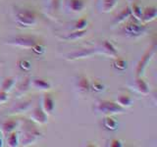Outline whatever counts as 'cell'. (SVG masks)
Wrapping results in <instances>:
<instances>
[{"label": "cell", "instance_id": "26", "mask_svg": "<svg viewBox=\"0 0 157 147\" xmlns=\"http://www.w3.org/2000/svg\"><path fill=\"white\" fill-rule=\"evenodd\" d=\"M33 53L36 54V55H42V54L44 53V51H45V48H44L43 45H41V44H34V45L32 47Z\"/></svg>", "mask_w": 157, "mask_h": 147}, {"label": "cell", "instance_id": "12", "mask_svg": "<svg viewBox=\"0 0 157 147\" xmlns=\"http://www.w3.org/2000/svg\"><path fill=\"white\" fill-rule=\"evenodd\" d=\"M33 85L38 88V89H42V90H48L51 88L50 83L47 82L46 81L41 80V78H36V80L33 81Z\"/></svg>", "mask_w": 157, "mask_h": 147}, {"label": "cell", "instance_id": "32", "mask_svg": "<svg viewBox=\"0 0 157 147\" xmlns=\"http://www.w3.org/2000/svg\"><path fill=\"white\" fill-rule=\"evenodd\" d=\"M2 146V139H1V134H0V147Z\"/></svg>", "mask_w": 157, "mask_h": 147}, {"label": "cell", "instance_id": "8", "mask_svg": "<svg viewBox=\"0 0 157 147\" xmlns=\"http://www.w3.org/2000/svg\"><path fill=\"white\" fill-rule=\"evenodd\" d=\"M42 107L46 114H51L54 110V101L50 94H45L43 96Z\"/></svg>", "mask_w": 157, "mask_h": 147}, {"label": "cell", "instance_id": "3", "mask_svg": "<svg viewBox=\"0 0 157 147\" xmlns=\"http://www.w3.org/2000/svg\"><path fill=\"white\" fill-rule=\"evenodd\" d=\"M8 44L13 46H18L22 48H32L34 44H36V38L29 36H17L8 41Z\"/></svg>", "mask_w": 157, "mask_h": 147}, {"label": "cell", "instance_id": "10", "mask_svg": "<svg viewBox=\"0 0 157 147\" xmlns=\"http://www.w3.org/2000/svg\"><path fill=\"white\" fill-rule=\"evenodd\" d=\"M78 90L82 92H88L90 90V83L86 77H81L77 83Z\"/></svg>", "mask_w": 157, "mask_h": 147}, {"label": "cell", "instance_id": "6", "mask_svg": "<svg viewBox=\"0 0 157 147\" xmlns=\"http://www.w3.org/2000/svg\"><path fill=\"white\" fill-rule=\"evenodd\" d=\"M31 118L33 121L38 123L39 125H44L47 123V114L44 112L43 109H41V108H39V107L34 108L33 110Z\"/></svg>", "mask_w": 157, "mask_h": 147}, {"label": "cell", "instance_id": "31", "mask_svg": "<svg viewBox=\"0 0 157 147\" xmlns=\"http://www.w3.org/2000/svg\"><path fill=\"white\" fill-rule=\"evenodd\" d=\"M112 147H121L122 146V142L118 139H113L111 141V144H110Z\"/></svg>", "mask_w": 157, "mask_h": 147}, {"label": "cell", "instance_id": "2", "mask_svg": "<svg viewBox=\"0 0 157 147\" xmlns=\"http://www.w3.org/2000/svg\"><path fill=\"white\" fill-rule=\"evenodd\" d=\"M17 23L22 27H32L36 24V16L33 11L24 10L20 11L16 16Z\"/></svg>", "mask_w": 157, "mask_h": 147}, {"label": "cell", "instance_id": "4", "mask_svg": "<svg viewBox=\"0 0 157 147\" xmlns=\"http://www.w3.org/2000/svg\"><path fill=\"white\" fill-rule=\"evenodd\" d=\"M155 52V47L151 46L150 48L147 49V51L142 55V57L140 58V60L137 63V66L136 69V77H140V75L144 73V69L146 67V65L148 64V62L150 61V59L153 56V54Z\"/></svg>", "mask_w": 157, "mask_h": 147}, {"label": "cell", "instance_id": "14", "mask_svg": "<svg viewBox=\"0 0 157 147\" xmlns=\"http://www.w3.org/2000/svg\"><path fill=\"white\" fill-rule=\"evenodd\" d=\"M17 126V122L16 121H13V120H9L3 123L2 125V130L4 131L5 134H9L10 132H12L15 127Z\"/></svg>", "mask_w": 157, "mask_h": 147}, {"label": "cell", "instance_id": "29", "mask_svg": "<svg viewBox=\"0 0 157 147\" xmlns=\"http://www.w3.org/2000/svg\"><path fill=\"white\" fill-rule=\"evenodd\" d=\"M61 4V0H51L50 1V9L52 12H57Z\"/></svg>", "mask_w": 157, "mask_h": 147}, {"label": "cell", "instance_id": "24", "mask_svg": "<svg viewBox=\"0 0 157 147\" xmlns=\"http://www.w3.org/2000/svg\"><path fill=\"white\" fill-rule=\"evenodd\" d=\"M113 65H114V67L117 69V70H121V71L125 70L127 68V63L123 60V59H120V58L116 59L114 63H113Z\"/></svg>", "mask_w": 157, "mask_h": 147}, {"label": "cell", "instance_id": "13", "mask_svg": "<svg viewBox=\"0 0 157 147\" xmlns=\"http://www.w3.org/2000/svg\"><path fill=\"white\" fill-rule=\"evenodd\" d=\"M103 126L109 130H115L118 127V123L113 119V118L107 116L104 118V120H103Z\"/></svg>", "mask_w": 157, "mask_h": 147}, {"label": "cell", "instance_id": "16", "mask_svg": "<svg viewBox=\"0 0 157 147\" xmlns=\"http://www.w3.org/2000/svg\"><path fill=\"white\" fill-rule=\"evenodd\" d=\"M103 49H104V51L107 54H109V55L117 56V50H116V48L114 47V45H113L111 42L105 40L104 42H103Z\"/></svg>", "mask_w": 157, "mask_h": 147}, {"label": "cell", "instance_id": "17", "mask_svg": "<svg viewBox=\"0 0 157 147\" xmlns=\"http://www.w3.org/2000/svg\"><path fill=\"white\" fill-rule=\"evenodd\" d=\"M14 83H15L14 77H6V78H4V81H3L2 85H1V90L8 92L13 87Z\"/></svg>", "mask_w": 157, "mask_h": 147}, {"label": "cell", "instance_id": "28", "mask_svg": "<svg viewBox=\"0 0 157 147\" xmlns=\"http://www.w3.org/2000/svg\"><path fill=\"white\" fill-rule=\"evenodd\" d=\"M18 65H19V67L21 68L23 71H29V69H31V63H29V61H27V60L19 61Z\"/></svg>", "mask_w": 157, "mask_h": 147}, {"label": "cell", "instance_id": "11", "mask_svg": "<svg viewBox=\"0 0 157 147\" xmlns=\"http://www.w3.org/2000/svg\"><path fill=\"white\" fill-rule=\"evenodd\" d=\"M85 6L86 4L83 0H70L69 2V7L74 12H81Z\"/></svg>", "mask_w": 157, "mask_h": 147}, {"label": "cell", "instance_id": "15", "mask_svg": "<svg viewBox=\"0 0 157 147\" xmlns=\"http://www.w3.org/2000/svg\"><path fill=\"white\" fill-rule=\"evenodd\" d=\"M117 0H102V11L104 13L110 12L116 6Z\"/></svg>", "mask_w": 157, "mask_h": 147}, {"label": "cell", "instance_id": "9", "mask_svg": "<svg viewBox=\"0 0 157 147\" xmlns=\"http://www.w3.org/2000/svg\"><path fill=\"white\" fill-rule=\"evenodd\" d=\"M135 86L136 89L140 93H142V94H147L149 92V88L147 83L140 77H136V80L135 81Z\"/></svg>", "mask_w": 157, "mask_h": 147}, {"label": "cell", "instance_id": "1", "mask_svg": "<svg viewBox=\"0 0 157 147\" xmlns=\"http://www.w3.org/2000/svg\"><path fill=\"white\" fill-rule=\"evenodd\" d=\"M96 109L98 112L102 113L104 115L117 114V113H124L125 108L119 105L118 103L112 102L109 100H102L97 103Z\"/></svg>", "mask_w": 157, "mask_h": 147}, {"label": "cell", "instance_id": "21", "mask_svg": "<svg viewBox=\"0 0 157 147\" xmlns=\"http://www.w3.org/2000/svg\"><path fill=\"white\" fill-rule=\"evenodd\" d=\"M130 15H131V10H130V8H129V7L125 8V9L123 10V11L116 17V19H115V23H121V22H123L124 20H126L128 17H129Z\"/></svg>", "mask_w": 157, "mask_h": 147}, {"label": "cell", "instance_id": "23", "mask_svg": "<svg viewBox=\"0 0 157 147\" xmlns=\"http://www.w3.org/2000/svg\"><path fill=\"white\" fill-rule=\"evenodd\" d=\"M86 31L85 29H81V31H78V29H76V32H74L72 33H70L69 36H67V39H72V40H76V39H78L82 37L83 36L86 34Z\"/></svg>", "mask_w": 157, "mask_h": 147}, {"label": "cell", "instance_id": "25", "mask_svg": "<svg viewBox=\"0 0 157 147\" xmlns=\"http://www.w3.org/2000/svg\"><path fill=\"white\" fill-rule=\"evenodd\" d=\"M86 24H87L86 19H85V18L80 19L75 24V29H78V31H81V29H85V28L86 27Z\"/></svg>", "mask_w": 157, "mask_h": 147}, {"label": "cell", "instance_id": "30", "mask_svg": "<svg viewBox=\"0 0 157 147\" xmlns=\"http://www.w3.org/2000/svg\"><path fill=\"white\" fill-rule=\"evenodd\" d=\"M8 100V93L6 91L0 90V104Z\"/></svg>", "mask_w": 157, "mask_h": 147}, {"label": "cell", "instance_id": "22", "mask_svg": "<svg viewBox=\"0 0 157 147\" xmlns=\"http://www.w3.org/2000/svg\"><path fill=\"white\" fill-rule=\"evenodd\" d=\"M18 134L17 132H10L8 137V145L10 147H16L18 145Z\"/></svg>", "mask_w": 157, "mask_h": 147}, {"label": "cell", "instance_id": "20", "mask_svg": "<svg viewBox=\"0 0 157 147\" xmlns=\"http://www.w3.org/2000/svg\"><path fill=\"white\" fill-rule=\"evenodd\" d=\"M130 10H131V14L134 16L136 20H140L141 19V13H142V11H141V9H140V7L137 5L136 3H134L131 6V8H130Z\"/></svg>", "mask_w": 157, "mask_h": 147}, {"label": "cell", "instance_id": "5", "mask_svg": "<svg viewBox=\"0 0 157 147\" xmlns=\"http://www.w3.org/2000/svg\"><path fill=\"white\" fill-rule=\"evenodd\" d=\"M145 31V28L144 26H140V24L134 23V22H130L126 24L125 27V32L127 34L132 36H140L141 33H144Z\"/></svg>", "mask_w": 157, "mask_h": 147}, {"label": "cell", "instance_id": "27", "mask_svg": "<svg viewBox=\"0 0 157 147\" xmlns=\"http://www.w3.org/2000/svg\"><path fill=\"white\" fill-rule=\"evenodd\" d=\"M90 88L92 90L96 91V92H100V91H102L103 89H104V85H103L101 82L95 81L92 82V85H90Z\"/></svg>", "mask_w": 157, "mask_h": 147}, {"label": "cell", "instance_id": "7", "mask_svg": "<svg viewBox=\"0 0 157 147\" xmlns=\"http://www.w3.org/2000/svg\"><path fill=\"white\" fill-rule=\"evenodd\" d=\"M157 16V9L156 7H147L144 10V12L141 13V19L140 21L144 23L150 22L152 20H154Z\"/></svg>", "mask_w": 157, "mask_h": 147}, {"label": "cell", "instance_id": "18", "mask_svg": "<svg viewBox=\"0 0 157 147\" xmlns=\"http://www.w3.org/2000/svg\"><path fill=\"white\" fill-rule=\"evenodd\" d=\"M92 54V51L90 49H83L81 52H75L73 54L69 55V59H78V58H82V57H86L90 56Z\"/></svg>", "mask_w": 157, "mask_h": 147}, {"label": "cell", "instance_id": "19", "mask_svg": "<svg viewBox=\"0 0 157 147\" xmlns=\"http://www.w3.org/2000/svg\"><path fill=\"white\" fill-rule=\"evenodd\" d=\"M118 103H119V105L125 108V107L132 106V98L128 95H121L119 98H118Z\"/></svg>", "mask_w": 157, "mask_h": 147}]
</instances>
